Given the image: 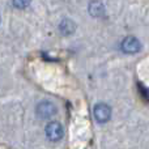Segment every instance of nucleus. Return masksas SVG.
Instances as JSON below:
<instances>
[{
  "label": "nucleus",
  "mask_w": 149,
  "mask_h": 149,
  "mask_svg": "<svg viewBox=\"0 0 149 149\" xmlns=\"http://www.w3.org/2000/svg\"><path fill=\"white\" fill-rule=\"evenodd\" d=\"M93 113H94V118L97 119V122H100V123H106V122H109V119L111 118V109H110V106L106 105V103H97V105L94 106Z\"/></svg>",
  "instance_id": "7ed1b4c3"
},
{
  "label": "nucleus",
  "mask_w": 149,
  "mask_h": 149,
  "mask_svg": "<svg viewBox=\"0 0 149 149\" xmlns=\"http://www.w3.org/2000/svg\"><path fill=\"white\" fill-rule=\"evenodd\" d=\"M37 114L41 119H50L56 114V106L50 101H42L37 106Z\"/></svg>",
  "instance_id": "f257e3e1"
},
{
  "label": "nucleus",
  "mask_w": 149,
  "mask_h": 149,
  "mask_svg": "<svg viewBox=\"0 0 149 149\" xmlns=\"http://www.w3.org/2000/svg\"><path fill=\"white\" fill-rule=\"evenodd\" d=\"M89 13L94 17H100L105 13V7L100 1H92L89 4Z\"/></svg>",
  "instance_id": "423d86ee"
},
{
  "label": "nucleus",
  "mask_w": 149,
  "mask_h": 149,
  "mask_svg": "<svg viewBox=\"0 0 149 149\" xmlns=\"http://www.w3.org/2000/svg\"><path fill=\"white\" fill-rule=\"evenodd\" d=\"M141 49V43L139 42V39L135 37H126L122 42V50L127 54H135L139 52Z\"/></svg>",
  "instance_id": "20e7f679"
},
{
  "label": "nucleus",
  "mask_w": 149,
  "mask_h": 149,
  "mask_svg": "<svg viewBox=\"0 0 149 149\" xmlns=\"http://www.w3.org/2000/svg\"><path fill=\"white\" fill-rule=\"evenodd\" d=\"M59 29H60V31H62L64 36H70V34H72L73 31L76 30V24H74L72 20L65 18V20H63L62 22H60Z\"/></svg>",
  "instance_id": "39448f33"
},
{
  "label": "nucleus",
  "mask_w": 149,
  "mask_h": 149,
  "mask_svg": "<svg viewBox=\"0 0 149 149\" xmlns=\"http://www.w3.org/2000/svg\"><path fill=\"white\" fill-rule=\"evenodd\" d=\"M31 0H13V4L17 8H26L29 4H30Z\"/></svg>",
  "instance_id": "0eeeda50"
},
{
  "label": "nucleus",
  "mask_w": 149,
  "mask_h": 149,
  "mask_svg": "<svg viewBox=\"0 0 149 149\" xmlns=\"http://www.w3.org/2000/svg\"><path fill=\"white\" fill-rule=\"evenodd\" d=\"M64 135V130L63 126L58 122H50L46 126V136L49 137L51 141H59Z\"/></svg>",
  "instance_id": "f03ea898"
}]
</instances>
